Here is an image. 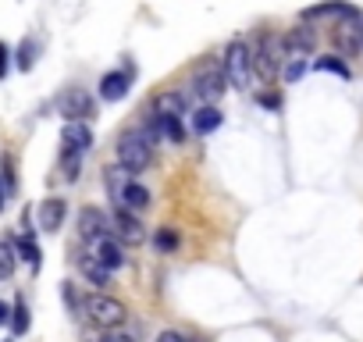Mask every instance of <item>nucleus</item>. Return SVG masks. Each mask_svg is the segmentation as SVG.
I'll return each instance as SVG.
<instances>
[{"label":"nucleus","mask_w":363,"mask_h":342,"mask_svg":"<svg viewBox=\"0 0 363 342\" xmlns=\"http://www.w3.org/2000/svg\"><path fill=\"white\" fill-rule=\"evenodd\" d=\"M61 292H65V303H68V310L79 317V314H82V299H79L75 285H72V282H65V285H61Z\"/></svg>","instance_id":"c756f323"},{"label":"nucleus","mask_w":363,"mask_h":342,"mask_svg":"<svg viewBox=\"0 0 363 342\" xmlns=\"http://www.w3.org/2000/svg\"><path fill=\"white\" fill-rule=\"evenodd\" d=\"M153 118H157L160 139H167V143H174V146L186 143V125H182V118H160V114H153Z\"/></svg>","instance_id":"4be33fe9"},{"label":"nucleus","mask_w":363,"mask_h":342,"mask_svg":"<svg viewBox=\"0 0 363 342\" xmlns=\"http://www.w3.org/2000/svg\"><path fill=\"white\" fill-rule=\"evenodd\" d=\"M15 65H18V72H33V68H36V40H33V36L22 40V47H18V54H15Z\"/></svg>","instance_id":"a878e982"},{"label":"nucleus","mask_w":363,"mask_h":342,"mask_svg":"<svg viewBox=\"0 0 363 342\" xmlns=\"http://www.w3.org/2000/svg\"><path fill=\"white\" fill-rule=\"evenodd\" d=\"M178 243H182V239H178V232H174V228H167V225H164V228H157V236H153L157 253H174V250H178Z\"/></svg>","instance_id":"bb28decb"},{"label":"nucleus","mask_w":363,"mask_h":342,"mask_svg":"<svg viewBox=\"0 0 363 342\" xmlns=\"http://www.w3.org/2000/svg\"><path fill=\"white\" fill-rule=\"evenodd\" d=\"M153 139L143 132V125L139 128H125L121 136H118V143H114V153H118V164H125L132 175H143V171H150L153 167Z\"/></svg>","instance_id":"f257e3e1"},{"label":"nucleus","mask_w":363,"mask_h":342,"mask_svg":"<svg viewBox=\"0 0 363 342\" xmlns=\"http://www.w3.org/2000/svg\"><path fill=\"white\" fill-rule=\"evenodd\" d=\"M331 43L342 57H356L363 54V15L352 18H338V26L331 29Z\"/></svg>","instance_id":"423d86ee"},{"label":"nucleus","mask_w":363,"mask_h":342,"mask_svg":"<svg viewBox=\"0 0 363 342\" xmlns=\"http://www.w3.org/2000/svg\"><path fill=\"white\" fill-rule=\"evenodd\" d=\"M157 342H189V338H186V335H178V331H160Z\"/></svg>","instance_id":"72a5a7b5"},{"label":"nucleus","mask_w":363,"mask_h":342,"mask_svg":"<svg viewBox=\"0 0 363 342\" xmlns=\"http://www.w3.org/2000/svg\"><path fill=\"white\" fill-rule=\"evenodd\" d=\"M125 243L111 232V236H100V239H93V243H86V253H93L107 271H118V267H125V250H121Z\"/></svg>","instance_id":"9d476101"},{"label":"nucleus","mask_w":363,"mask_h":342,"mask_svg":"<svg viewBox=\"0 0 363 342\" xmlns=\"http://www.w3.org/2000/svg\"><path fill=\"white\" fill-rule=\"evenodd\" d=\"M281 40H285V61H289V57H303V61H310V54L317 50V33L310 29V22L292 26Z\"/></svg>","instance_id":"1a4fd4ad"},{"label":"nucleus","mask_w":363,"mask_h":342,"mask_svg":"<svg viewBox=\"0 0 363 342\" xmlns=\"http://www.w3.org/2000/svg\"><path fill=\"white\" fill-rule=\"evenodd\" d=\"M281 65H285V40L271 29H264L257 36V47H253V72L264 79V82H274L281 75Z\"/></svg>","instance_id":"f03ea898"},{"label":"nucleus","mask_w":363,"mask_h":342,"mask_svg":"<svg viewBox=\"0 0 363 342\" xmlns=\"http://www.w3.org/2000/svg\"><path fill=\"white\" fill-rule=\"evenodd\" d=\"M313 72H331V75H338V79H352V72H349V65H345V57H338V54H328V57H317L313 61Z\"/></svg>","instance_id":"b1692460"},{"label":"nucleus","mask_w":363,"mask_h":342,"mask_svg":"<svg viewBox=\"0 0 363 342\" xmlns=\"http://www.w3.org/2000/svg\"><path fill=\"white\" fill-rule=\"evenodd\" d=\"M82 314L100 328V331H107V328H121L125 321H128V307L118 299V296H107V292H89V296H82Z\"/></svg>","instance_id":"20e7f679"},{"label":"nucleus","mask_w":363,"mask_h":342,"mask_svg":"<svg viewBox=\"0 0 363 342\" xmlns=\"http://www.w3.org/2000/svg\"><path fill=\"white\" fill-rule=\"evenodd\" d=\"M29 324H33L29 307H26V299L18 296V299H15V307H11V335H15V338H18V335H26V331H29Z\"/></svg>","instance_id":"393cba45"},{"label":"nucleus","mask_w":363,"mask_h":342,"mask_svg":"<svg viewBox=\"0 0 363 342\" xmlns=\"http://www.w3.org/2000/svg\"><path fill=\"white\" fill-rule=\"evenodd\" d=\"M150 204H153V200H150V189H146L143 182H135V179H132V182L125 186V193H121V200H118L114 207H125V211H132V214H143Z\"/></svg>","instance_id":"6ab92c4d"},{"label":"nucleus","mask_w":363,"mask_h":342,"mask_svg":"<svg viewBox=\"0 0 363 342\" xmlns=\"http://www.w3.org/2000/svg\"><path fill=\"white\" fill-rule=\"evenodd\" d=\"M96 342H135V338H132L128 331H121V328H107V331H104Z\"/></svg>","instance_id":"2f4dec72"},{"label":"nucleus","mask_w":363,"mask_h":342,"mask_svg":"<svg viewBox=\"0 0 363 342\" xmlns=\"http://www.w3.org/2000/svg\"><path fill=\"white\" fill-rule=\"evenodd\" d=\"M61 146L86 153V150L93 146V132H89V125H86V121H65V132H61Z\"/></svg>","instance_id":"a211bd4d"},{"label":"nucleus","mask_w":363,"mask_h":342,"mask_svg":"<svg viewBox=\"0 0 363 342\" xmlns=\"http://www.w3.org/2000/svg\"><path fill=\"white\" fill-rule=\"evenodd\" d=\"M65 218H68V200L50 197V200L40 204V228H43V232H57V228L65 225Z\"/></svg>","instance_id":"2eb2a0df"},{"label":"nucleus","mask_w":363,"mask_h":342,"mask_svg":"<svg viewBox=\"0 0 363 342\" xmlns=\"http://www.w3.org/2000/svg\"><path fill=\"white\" fill-rule=\"evenodd\" d=\"M0 324H8V328H11V307H8L4 299H0Z\"/></svg>","instance_id":"f704fd0d"},{"label":"nucleus","mask_w":363,"mask_h":342,"mask_svg":"<svg viewBox=\"0 0 363 342\" xmlns=\"http://www.w3.org/2000/svg\"><path fill=\"white\" fill-rule=\"evenodd\" d=\"M75 264H79L82 278H86L89 285H96L100 292H104V289L111 285V275H114V271H107V267H104V264H100V260H96L93 253H79V257H75Z\"/></svg>","instance_id":"dca6fc26"},{"label":"nucleus","mask_w":363,"mask_h":342,"mask_svg":"<svg viewBox=\"0 0 363 342\" xmlns=\"http://www.w3.org/2000/svg\"><path fill=\"white\" fill-rule=\"evenodd\" d=\"M15 271V243H0V278H11Z\"/></svg>","instance_id":"c85d7f7f"},{"label":"nucleus","mask_w":363,"mask_h":342,"mask_svg":"<svg viewBox=\"0 0 363 342\" xmlns=\"http://www.w3.org/2000/svg\"><path fill=\"white\" fill-rule=\"evenodd\" d=\"M111 218L100 211V207H82L79 211V239L82 243H93V239H100V236H111Z\"/></svg>","instance_id":"9b49d317"},{"label":"nucleus","mask_w":363,"mask_h":342,"mask_svg":"<svg viewBox=\"0 0 363 342\" xmlns=\"http://www.w3.org/2000/svg\"><path fill=\"white\" fill-rule=\"evenodd\" d=\"M82 157H86V153L61 146V175H65V182H75V179H79V171H82Z\"/></svg>","instance_id":"5701e85b"},{"label":"nucleus","mask_w":363,"mask_h":342,"mask_svg":"<svg viewBox=\"0 0 363 342\" xmlns=\"http://www.w3.org/2000/svg\"><path fill=\"white\" fill-rule=\"evenodd\" d=\"M128 89H132V65H125L121 72H107V75L100 79V100H107V104L125 100Z\"/></svg>","instance_id":"f8f14e48"},{"label":"nucleus","mask_w":363,"mask_h":342,"mask_svg":"<svg viewBox=\"0 0 363 342\" xmlns=\"http://www.w3.org/2000/svg\"><path fill=\"white\" fill-rule=\"evenodd\" d=\"M306 68H310V61H303V57H289L285 68H281V79H285V82H299Z\"/></svg>","instance_id":"cd10ccee"},{"label":"nucleus","mask_w":363,"mask_h":342,"mask_svg":"<svg viewBox=\"0 0 363 342\" xmlns=\"http://www.w3.org/2000/svg\"><path fill=\"white\" fill-rule=\"evenodd\" d=\"M8 68H11V50H8L4 40H0V79H8Z\"/></svg>","instance_id":"473e14b6"},{"label":"nucleus","mask_w":363,"mask_h":342,"mask_svg":"<svg viewBox=\"0 0 363 342\" xmlns=\"http://www.w3.org/2000/svg\"><path fill=\"white\" fill-rule=\"evenodd\" d=\"M225 86H228V72H225V61L218 57H203L193 72V96L200 104H218L225 96Z\"/></svg>","instance_id":"7ed1b4c3"},{"label":"nucleus","mask_w":363,"mask_h":342,"mask_svg":"<svg viewBox=\"0 0 363 342\" xmlns=\"http://www.w3.org/2000/svg\"><path fill=\"white\" fill-rule=\"evenodd\" d=\"M257 104H260V107H267V111H281V93H274V89L257 93Z\"/></svg>","instance_id":"7c9ffc66"},{"label":"nucleus","mask_w":363,"mask_h":342,"mask_svg":"<svg viewBox=\"0 0 363 342\" xmlns=\"http://www.w3.org/2000/svg\"><path fill=\"white\" fill-rule=\"evenodd\" d=\"M221 61H225V72H228V86L246 89L250 79H253V50H250V43L246 40H232L225 47V57Z\"/></svg>","instance_id":"39448f33"},{"label":"nucleus","mask_w":363,"mask_h":342,"mask_svg":"<svg viewBox=\"0 0 363 342\" xmlns=\"http://www.w3.org/2000/svg\"><path fill=\"white\" fill-rule=\"evenodd\" d=\"M8 197H11V189H8V182H4V179H0V211L8 207Z\"/></svg>","instance_id":"c9c22d12"},{"label":"nucleus","mask_w":363,"mask_h":342,"mask_svg":"<svg viewBox=\"0 0 363 342\" xmlns=\"http://www.w3.org/2000/svg\"><path fill=\"white\" fill-rule=\"evenodd\" d=\"M15 250L22 253V260H26L33 271H40V264H43V253H40V246H36V236H33V232H22V236L15 239Z\"/></svg>","instance_id":"412c9836"},{"label":"nucleus","mask_w":363,"mask_h":342,"mask_svg":"<svg viewBox=\"0 0 363 342\" xmlns=\"http://www.w3.org/2000/svg\"><path fill=\"white\" fill-rule=\"evenodd\" d=\"M132 179H135V175H132L125 164H107V167H104V186H107V193H111L114 204L121 200V193H125V186H128Z\"/></svg>","instance_id":"aec40b11"},{"label":"nucleus","mask_w":363,"mask_h":342,"mask_svg":"<svg viewBox=\"0 0 363 342\" xmlns=\"http://www.w3.org/2000/svg\"><path fill=\"white\" fill-rule=\"evenodd\" d=\"M359 15L352 4H345V0H324V4H313V8H303L299 11V22H320V18H352Z\"/></svg>","instance_id":"ddd939ff"},{"label":"nucleus","mask_w":363,"mask_h":342,"mask_svg":"<svg viewBox=\"0 0 363 342\" xmlns=\"http://www.w3.org/2000/svg\"><path fill=\"white\" fill-rule=\"evenodd\" d=\"M150 111H153V114H160V118H186V114H189V104H186V96H182V93L164 89V93H157V96H153Z\"/></svg>","instance_id":"4468645a"},{"label":"nucleus","mask_w":363,"mask_h":342,"mask_svg":"<svg viewBox=\"0 0 363 342\" xmlns=\"http://www.w3.org/2000/svg\"><path fill=\"white\" fill-rule=\"evenodd\" d=\"M225 125V114L214 107V104H200L196 111H193V132L196 136H211V132H218Z\"/></svg>","instance_id":"f3484780"},{"label":"nucleus","mask_w":363,"mask_h":342,"mask_svg":"<svg viewBox=\"0 0 363 342\" xmlns=\"http://www.w3.org/2000/svg\"><path fill=\"white\" fill-rule=\"evenodd\" d=\"M57 111L65 121H89L96 114V100L82 89V86H72L57 96Z\"/></svg>","instance_id":"0eeeda50"},{"label":"nucleus","mask_w":363,"mask_h":342,"mask_svg":"<svg viewBox=\"0 0 363 342\" xmlns=\"http://www.w3.org/2000/svg\"><path fill=\"white\" fill-rule=\"evenodd\" d=\"M111 232L125 243V246H143L146 243V225L139 221V214H132V211H125V207H114V214H111Z\"/></svg>","instance_id":"6e6552de"}]
</instances>
